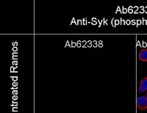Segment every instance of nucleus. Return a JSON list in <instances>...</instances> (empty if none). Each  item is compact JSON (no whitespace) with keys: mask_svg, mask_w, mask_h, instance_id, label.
<instances>
[{"mask_svg":"<svg viewBox=\"0 0 147 113\" xmlns=\"http://www.w3.org/2000/svg\"><path fill=\"white\" fill-rule=\"evenodd\" d=\"M136 105L138 109L140 110H145L147 109V99L144 96H140L137 98Z\"/></svg>","mask_w":147,"mask_h":113,"instance_id":"1","label":"nucleus"},{"mask_svg":"<svg viewBox=\"0 0 147 113\" xmlns=\"http://www.w3.org/2000/svg\"><path fill=\"white\" fill-rule=\"evenodd\" d=\"M138 57L140 61H147V48H143V49L140 50L138 54Z\"/></svg>","mask_w":147,"mask_h":113,"instance_id":"3","label":"nucleus"},{"mask_svg":"<svg viewBox=\"0 0 147 113\" xmlns=\"http://www.w3.org/2000/svg\"><path fill=\"white\" fill-rule=\"evenodd\" d=\"M145 98H146V99H147V93H146V94H145Z\"/></svg>","mask_w":147,"mask_h":113,"instance_id":"4","label":"nucleus"},{"mask_svg":"<svg viewBox=\"0 0 147 113\" xmlns=\"http://www.w3.org/2000/svg\"><path fill=\"white\" fill-rule=\"evenodd\" d=\"M145 90H147V77H145L140 81L139 86V93H142Z\"/></svg>","mask_w":147,"mask_h":113,"instance_id":"2","label":"nucleus"}]
</instances>
